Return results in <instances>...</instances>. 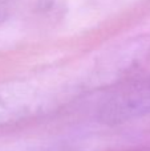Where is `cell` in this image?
<instances>
[{
  "label": "cell",
  "instance_id": "7a4b0ae2",
  "mask_svg": "<svg viewBox=\"0 0 150 151\" xmlns=\"http://www.w3.org/2000/svg\"><path fill=\"white\" fill-rule=\"evenodd\" d=\"M150 114V74L117 86L101 105L98 117L106 123H122Z\"/></svg>",
  "mask_w": 150,
  "mask_h": 151
},
{
  "label": "cell",
  "instance_id": "6da1fadb",
  "mask_svg": "<svg viewBox=\"0 0 150 151\" xmlns=\"http://www.w3.org/2000/svg\"><path fill=\"white\" fill-rule=\"evenodd\" d=\"M150 58V37L137 36L116 44L96 58L85 80V88L101 89L128 82Z\"/></svg>",
  "mask_w": 150,
  "mask_h": 151
},
{
  "label": "cell",
  "instance_id": "277c9868",
  "mask_svg": "<svg viewBox=\"0 0 150 151\" xmlns=\"http://www.w3.org/2000/svg\"><path fill=\"white\" fill-rule=\"evenodd\" d=\"M5 3H7V0H0V9H1V7L5 4Z\"/></svg>",
  "mask_w": 150,
  "mask_h": 151
},
{
  "label": "cell",
  "instance_id": "3957f363",
  "mask_svg": "<svg viewBox=\"0 0 150 151\" xmlns=\"http://www.w3.org/2000/svg\"><path fill=\"white\" fill-rule=\"evenodd\" d=\"M41 94L25 82L0 83V126L23 119L41 106Z\"/></svg>",
  "mask_w": 150,
  "mask_h": 151
}]
</instances>
